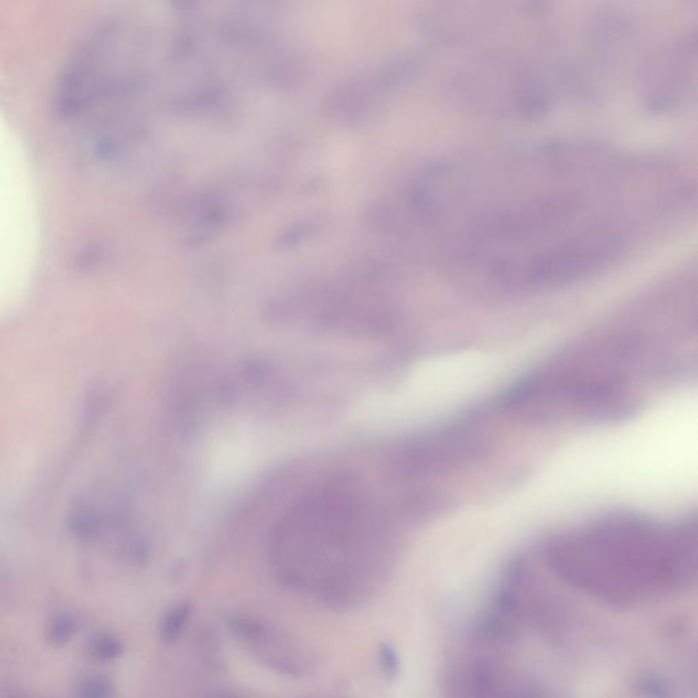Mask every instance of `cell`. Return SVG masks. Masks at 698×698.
I'll return each mask as SVG.
<instances>
[{
  "label": "cell",
  "mask_w": 698,
  "mask_h": 698,
  "mask_svg": "<svg viewBox=\"0 0 698 698\" xmlns=\"http://www.w3.org/2000/svg\"><path fill=\"white\" fill-rule=\"evenodd\" d=\"M684 195L656 160L559 138L446 157L422 205L446 269L479 290L525 295L607 268Z\"/></svg>",
  "instance_id": "1"
},
{
  "label": "cell",
  "mask_w": 698,
  "mask_h": 698,
  "mask_svg": "<svg viewBox=\"0 0 698 698\" xmlns=\"http://www.w3.org/2000/svg\"><path fill=\"white\" fill-rule=\"evenodd\" d=\"M381 655H382V666H384L386 674L396 675L397 670H399V660H397L396 654H394L392 649L386 647L384 649V651H382Z\"/></svg>",
  "instance_id": "15"
},
{
  "label": "cell",
  "mask_w": 698,
  "mask_h": 698,
  "mask_svg": "<svg viewBox=\"0 0 698 698\" xmlns=\"http://www.w3.org/2000/svg\"><path fill=\"white\" fill-rule=\"evenodd\" d=\"M80 694L84 697H107L111 694L110 682L101 678H88L78 686Z\"/></svg>",
  "instance_id": "14"
},
{
  "label": "cell",
  "mask_w": 698,
  "mask_h": 698,
  "mask_svg": "<svg viewBox=\"0 0 698 698\" xmlns=\"http://www.w3.org/2000/svg\"><path fill=\"white\" fill-rule=\"evenodd\" d=\"M71 532L80 539L90 540L95 538L100 529V521L97 514L89 506H75L69 517Z\"/></svg>",
  "instance_id": "10"
},
{
  "label": "cell",
  "mask_w": 698,
  "mask_h": 698,
  "mask_svg": "<svg viewBox=\"0 0 698 698\" xmlns=\"http://www.w3.org/2000/svg\"><path fill=\"white\" fill-rule=\"evenodd\" d=\"M643 28L630 11L619 6L599 7L589 14L581 30L576 55L609 86L611 78L634 73L645 52Z\"/></svg>",
  "instance_id": "7"
},
{
  "label": "cell",
  "mask_w": 698,
  "mask_h": 698,
  "mask_svg": "<svg viewBox=\"0 0 698 698\" xmlns=\"http://www.w3.org/2000/svg\"><path fill=\"white\" fill-rule=\"evenodd\" d=\"M697 75V30L689 29L645 52L633 73L637 100L652 115L681 110L696 93Z\"/></svg>",
  "instance_id": "6"
},
{
  "label": "cell",
  "mask_w": 698,
  "mask_h": 698,
  "mask_svg": "<svg viewBox=\"0 0 698 698\" xmlns=\"http://www.w3.org/2000/svg\"><path fill=\"white\" fill-rule=\"evenodd\" d=\"M189 614L190 609L187 604H179L175 609H172L168 613L167 618L164 619L163 628H161L163 639L167 641L175 640L179 633L182 632L183 626L186 625Z\"/></svg>",
  "instance_id": "12"
},
{
  "label": "cell",
  "mask_w": 698,
  "mask_h": 698,
  "mask_svg": "<svg viewBox=\"0 0 698 698\" xmlns=\"http://www.w3.org/2000/svg\"><path fill=\"white\" fill-rule=\"evenodd\" d=\"M90 654L103 660H112L122 654V645L108 634H97L90 641Z\"/></svg>",
  "instance_id": "13"
},
{
  "label": "cell",
  "mask_w": 698,
  "mask_h": 698,
  "mask_svg": "<svg viewBox=\"0 0 698 698\" xmlns=\"http://www.w3.org/2000/svg\"><path fill=\"white\" fill-rule=\"evenodd\" d=\"M449 103L479 118L523 123L543 118L559 101L546 37L532 51L491 44L468 52L446 74Z\"/></svg>",
  "instance_id": "4"
},
{
  "label": "cell",
  "mask_w": 698,
  "mask_h": 698,
  "mask_svg": "<svg viewBox=\"0 0 698 698\" xmlns=\"http://www.w3.org/2000/svg\"><path fill=\"white\" fill-rule=\"evenodd\" d=\"M546 554L550 569L572 587L610 606L634 607L696 580L697 524L611 514L559 536Z\"/></svg>",
  "instance_id": "2"
},
{
  "label": "cell",
  "mask_w": 698,
  "mask_h": 698,
  "mask_svg": "<svg viewBox=\"0 0 698 698\" xmlns=\"http://www.w3.org/2000/svg\"><path fill=\"white\" fill-rule=\"evenodd\" d=\"M232 625L236 636L266 666L295 677L305 673L309 666L305 656L279 630L249 618H236Z\"/></svg>",
  "instance_id": "9"
},
{
  "label": "cell",
  "mask_w": 698,
  "mask_h": 698,
  "mask_svg": "<svg viewBox=\"0 0 698 698\" xmlns=\"http://www.w3.org/2000/svg\"><path fill=\"white\" fill-rule=\"evenodd\" d=\"M75 632V621L70 614L56 615L48 630V639L56 647H63L71 640Z\"/></svg>",
  "instance_id": "11"
},
{
  "label": "cell",
  "mask_w": 698,
  "mask_h": 698,
  "mask_svg": "<svg viewBox=\"0 0 698 698\" xmlns=\"http://www.w3.org/2000/svg\"><path fill=\"white\" fill-rule=\"evenodd\" d=\"M385 549L377 510L352 484L336 482L307 495L277 525L273 568L288 587L344 607L373 591Z\"/></svg>",
  "instance_id": "3"
},
{
  "label": "cell",
  "mask_w": 698,
  "mask_h": 698,
  "mask_svg": "<svg viewBox=\"0 0 698 698\" xmlns=\"http://www.w3.org/2000/svg\"><path fill=\"white\" fill-rule=\"evenodd\" d=\"M546 10V0H430L420 11L419 29L434 47L471 52Z\"/></svg>",
  "instance_id": "5"
},
{
  "label": "cell",
  "mask_w": 698,
  "mask_h": 698,
  "mask_svg": "<svg viewBox=\"0 0 698 698\" xmlns=\"http://www.w3.org/2000/svg\"><path fill=\"white\" fill-rule=\"evenodd\" d=\"M116 29L104 22L75 45L56 82L54 107L62 116H74L86 111L96 101L101 86L107 80L105 67L114 45Z\"/></svg>",
  "instance_id": "8"
}]
</instances>
